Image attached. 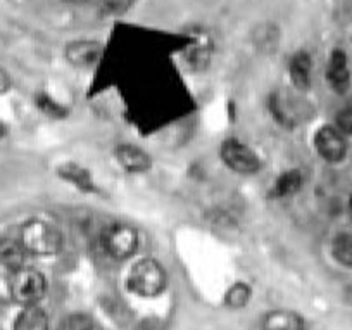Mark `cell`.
<instances>
[{
  "label": "cell",
  "instance_id": "obj_1",
  "mask_svg": "<svg viewBox=\"0 0 352 330\" xmlns=\"http://www.w3.org/2000/svg\"><path fill=\"white\" fill-rule=\"evenodd\" d=\"M19 240L28 251V254L49 256L56 254L63 246V236L59 229L47 220H28L19 230Z\"/></svg>",
  "mask_w": 352,
  "mask_h": 330
},
{
  "label": "cell",
  "instance_id": "obj_2",
  "mask_svg": "<svg viewBox=\"0 0 352 330\" xmlns=\"http://www.w3.org/2000/svg\"><path fill=\"white\" fill-rule=\"evenodd\" d=\"M166 287V271L155 260L137 261L128 275V289L144 298H152Z\"/></svg>",
  "mask_w": 352,
  "mask_h": 330
},
{
  "label": "cell",
  "instance_id": "obj_3",
  "mask_svg": "<svg viewBox=\"0 0 352 330\" xmlns=\"http://www.w3.org/2000/svg\"><path fill=\"white\" fill-rule=\"evenodd\" d=\"M47 282L38 270L21 267L12 271L11 294L21 305H36L45 296Z\"/></svg>",
  "mask_w": 352,
  "mask_h": 330
},
{
  "label": "cell",
  "instance_id": "obj_4",
  "mask_svg": "<svg viewBox=\"0 0 352 330\" xmlns=\"http://www.w3.org/2000/svg\"><path fill=\"white\" fill-rule=\"evenodd\" d=\"M102 246L109 256L126 260L138 247V232L126 223L111 225L102 236Z\"/></svg>",
  "mask_w": 352,
  "mask_h": 330
},
{
  "label": "cell",
  "instance_id": "obj_5",
  "mask_svg": "<svg viewBox=\"0 0 352 330\" xmlns=\"http://www.w3.org/2000/svg\"><path fill=\"white\" fill-rule=\"evenodd\" d=\"M221 159L230 169L242 175H250L261 169V159L256 152L239 138H228L221 145Z\"/></svg>",
  "mask_w": 352,
  "mask_h": 330
},
{
  "label": "cell",
  "instance_id": "obj_6",
  "mask_svg": "<svg viewBox=\"0 0 352 330\" xmlns=\"http://www.w3.org/2000/svg\"><path fill=\"white\" fill-rule=\"evenodd\" d=\"M314 147L318 154L328 163H338L347 154L345 135L337 127H323L314 135Z\"/></svg>",
  "mask_w": 352,
  "mask_h": 330
},
{
  "label": "cell",
  "instance_id": "obj_7",
  "mask_svg": "<svg viewBox=\"0 0 352 330\" xmlns=\"http://www.w3.org/2000/svg\"><path fill=\"white\" fill-rule=\"evenodd\" d=\"M327 80L335 92L344 94V92L349 88L351 71H349L347 56H345L344 50L337 49L331 52L330 63H328V70H327Z\"/></svg>",
  "mask_w": 352,
  "mask_h": 330
},
{
  "label": "cell",
  "instance_id": "obj_8",
  "mask_svg": "<svg viewBox=\"0 0 352 330\" xmlns=\"http://www.w3.org/2000/svg\"><path fill=\"white\" fill-rule=\"evenodd\" d=\"M116 158L118 161H120V165L131 173L147 172V169L151 168V163H152L151 158H148V154L144 151V149L131 144L120 145L116 151Z\"/></svg>",
  "mask_w": 352,
  "mask_h": 330
},
{
  "label": "cell",
  "instance_id": "obj_9",
  "mask_svg": "<svg viewBox=\"0 0 352 330\" xmlns=\"http://www.w3.org/2000/svg\"><path fill=\"white\" fill-rule=\"evenodd\" d=\"M263 330H304L302 316L297 315L294 311H287V309H276V311H270L268 315H264L263 323H261Z\"/></svg>",
  "mask_w": 352,
  "mask_h": 330
},
{
  "label": "cell",
  "instance_id": "obj_10",
  "mask_svg": "<svg viewBox=\"0 0 352 330\" xmlns=\"http://www.w3.org/2000/svg\"><path fill=\"white\" fill-rule=\"evenodd\" d=\"M28 251L19 239H0V267L14 271L25 267Z\"/></svg>",
  "mask_w": 352,
  "mask_h": 330
},
{
  "label": "cell",
  "instance_id": "obj_11",
  "mask_svg": "<svg viewBox=\"0 0 352 330\" xmlns=\"http://www.w3.org/2000/svg\"><path fill=\"white\" fill-rule=\"evenodd\" d=\"M14 330H49V318L40 306L28 305L16 318Z\"/></svg>",
  "mask_w": 352,
  "mask_h": 330
},
{
  "label": "cell",
  "instance_id": "obj_12",
  "mask_svg": "<svg viewBox=\"0 0 352 330\" xmlns=\"http://www.w3.org/2000/svg\"><path fill=\"white\" fill-rule=\"evenodd\" d=\"M66 54L73 64H76V66H87V64H92L97 59V56H99V45L90 42V40H87V42H76L67 47Z\"/></svg>",
  "mask_w": 352,
  "mask_h": 330
},
{
  "label": "cell",
  "instance_id": "obj_13",
  "mask_svg": "<svg viewBox=\"0 0 352 330\" xmlns=\"http://www.w3.org/2000/svg\"><path fill=\"white\" fill-rule=\"evenodd\" d=\"M290 78L296 87L307 88L311 81V57L309 54L299 52L290 61Z\"/></svg>",
  "mask_w": 352,
  "mask_h": 330
},
{
  "label": "cell",
  "instance_id": "obj_14",
  "mask_svg": "<svg viewBox=\"0 0 352 330\" xmlns=\"http://www.w3.org/2000/svg\"><path fill=\"white\" fill-rule=\"evenodd\" d=\"M302 173L299 169H290V172L282 173L276 180L275 187L272 190L273 197H287L294 196L296 192H299V189L302 187Z\"/></svg>",
  "mask_w": 352,
  "mask_h": 330
},
{
  "label": "cell",
  "instance_id": "obj_15",
  "mask_svg": "<svg viewBox=\"0 0 352 330\" xmlns=\"http://www.w3.org/2000/svg\"><path fill=\"white\" fill-rule=\"evenodd\" d=\"M333 258L344 267L352 268V236L351 234H338L331 244Z\"/></svg>",
  "mask_w": 352,
  "mask_h": 330
},
{
  "label": "cell",
  "instance_id": "obj_16",
  "mask_svg": "<svg viewBox=\"0 0 352 330\" xmlns=\"http://www.w3.org/2000/svg\"><path fill=\"white\" fill-rule=\"evenodd\" d=\"M60 175H63L67 182H73L74 185L80 187L81 190H92V180H90V175H88L83 168H80V166L64 165L63 169H60Z\"/></svg>",
  "mask_w": 352,
  "mask_h": 330
},
{
  "label": "cell",
  "instance_id": "obj_17",
  "mask_svg": "<svg viewBox=\"0 0 352 330\" xmlns=\"http://www.w3.org/2000/svg\"><path fill=\"white\" fill-rule=\"evenodd\" d=\"M250 294H252V291H250L249 285L240 282V284L232 285L228 289V292L225 296V302L228 306H232V308H242V306H245L249 302Z\"/></svg>",
  "mask_w": 352,
  "mask_h": 330
},
{
  "label": "cell",
  "instance_id": "obj_18",
  "mask_svg": "<svg viewBox=\"0 0 352 330\" xmlns=\"http://www.w3.org/2000/svg\"><path fill=\"white\" fill-rule=\"evenodd\" d=\"M90 318L85 315H71L59 325V330H92Z\"/></svg>",
  "mask_w": 352,
  "mask_h": 330
},
{
  "label": "cell",
  "instance_id": "obj_19",
  "mask_svg": "<svg viewBox=\"0 0 352 330\" xmlns=\"http://www.w3.org/2000/svg\"><path fill=\"white\" fill-rule=\"evenodd\" d=\"M337 128L344 135H352V104L340 109L337 114Z\"/></svg>",
  "mask_w": 352,
  "mask_h": 330
},
{
  "label": "cell",
  "instance_id": "obj_20",
  "mask_svg": "<svg viewBox=\"0 0 352 330\" xmlns=\"http://www.w3.org/2000/svg\"><path fill=\"white\" fill-rule=\"evenodd\" d=\"M9 87H11V80H9L8 73L4 70H0V94L8 92Z\"/></svg>",
  "mask_w": 352,
  "mask_h": 330
},
{
  "label": "cell",
  "instance_id": "obj_21",
  "mask_svg": "<svg viewBox=\"0 0 352 330\" xmlns=\"http://www.w3.org/2000/svg\"><path fill=\"white\" fill-rule=\"evenodd\" d=\"M4 135H6V128H4V125L0 123V141L4 138Z\"/></svg>",
  "mask_w": 352,
  "mask_h": 330
},
{
  "label": "cell",
  "instance_id": "obj_22",
  "mask_svg": "<svg viewBox=\"0 0 352 330\" xmlns=\"http://www.w3.org/2000/svg\"><path fill=\"white\" fill-rule=\"evenodd\" d=\"M349 213H351V218H352V200H351V204H349Z\"/></svg>",
  "mask_w": 352,
  "mask_h": 330
}]
</instances>
